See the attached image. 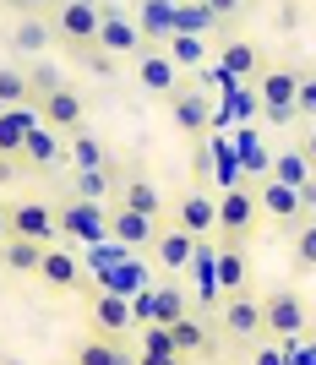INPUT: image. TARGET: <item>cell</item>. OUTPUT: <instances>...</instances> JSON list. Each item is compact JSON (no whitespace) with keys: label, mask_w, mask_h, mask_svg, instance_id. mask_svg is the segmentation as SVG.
Returning <instances> with one entry per match:
<instances>
[{"label":"cell","mask_w":316,"mask_h":365,"mask_svg":"<svg viewBox=\"0 0 316 365\" xmlns=\"http://www.w3.org/2000/svg\"><path fill=\"white\" fill-rule=\"evenodd\" d=\"M39 120H44L55 137H71V131H82V120H88V104H82L76 88H55L49 98H39Z\"/></svg>","instance_id":"obj_9"},{"label":"cell","mask_w":316,"mask_h":365,"mask_svg":"<svg viewBox=\"0 0 316 365\" xmlns=\"http://www.w3.org/2000/svg\"><path fill=\"white\" fill-rule=\"evenodd\" d=\"M49 38H55V28H49L39 11L22 16V22L11 28V49H16V55H39V49H49Z\"/></svg>","instance_id":"obj_24"},{"label":"cell","mask_w":316,"mask_h":365,"mask_svg":"<svg viewBox=\"0 0 316 365\" xmlns=\"http://www.w3.org/2000/svg\"><path fill=\"white\" fill-rule=\"evenodd\" d=\"M55 158H61V137L49 131L44 120L28 131V148H22V164L28 169H55Z\"/></svg>","instance_id":"obj_23"},{"label":"cell","mask_w":316,"mask_h":365,"mask_svg":"<svg viewBox=\"0 0 316 365\" xmlns=\"http://www.w3.org/2000/svg\"><path fill=\"white\" fill-rule=\"evenodd\" d=\"M6 213H11V235L16 240L55 245V235H61V218H55V207H49L44 197H22V202H11Z\"/></svg>","instance_id":"obj_7"},{"label":"cell","mask_w":316,"mask_h":365,"mask_svg":"<svg viewBox=\"0 0 316 365\" xmlns=\"http://www.w3.org/2000/svg\"><path fill=\"white\" fill-rule=\"evenodd\" d=\"M44 251L49 245H39V240H6L0 245V262H6V273H39V262H44Z\"/></svg>","instance_id":"obj_26"},{"label":"cell","mask_w":316,"mask_h":365,"mask_svg":"<svg viewBox=\"0 0 316 365\" xmlns=\"http://www.w3.org/2000/svg\"><path fill=\"white\" fill-rule=\"evenodd\" d=\"M208 28H218V16L208 11V0H175V33H202Z\"/></svg>","instance_id":"obj_30"},{"label":"cell","mask_w":316,"mask_h":365,"mask_svg":"<svg viewBox=\"0 0 316 365\" xmlns=\"http://www.w3.org/2000/svg\"><path fill=\"white\" fill-rule=\"evenodd\" d=\"M82 273H88V267H82V262H76L71 251H61V245H49V251H44V262H39V273H33V278H44L49 289L71 294V289H82Z\"/></svg>","instance_id":"obj_13"},{"label":"cell","mask_w":316,"mask_h":365,"mask_svg":"<svg viewBox=\"0 0 316 365\" xmlns=\"http://www.w3.org/2000/svg\"><path fill=\"white\" fill-rule=\"evenodd\" d=\"M11 240V213H6V207H0V245Z\"/></svg>","instance_id":"obj_49"},{"label":"cell","mask_w":316,"mask_h":365,"mask_svg":"<svg viewBox=\"0 0 316 365\" xmlns=\"http://www.w3.org/2000/svg\"><path fill=\"white\" fill-rule=\"evenodd\" d=\"M235 148H240V158H245V169H251V175H267V153H262V142H256L251 131H240V142H235Z\"/></svg>","instance_id":"obj_40"},{"label":"cell","mask_w":316,"mask_h":365,"mask_svg":"<svg viewBox=\"0 0 316 365\" xmlns=\"http://www.w3.org/2000/svg\"><path fill=\"white\" fill-rule=\"evenodd\" d=\"M295 197H300V213H305V218H316V175H311L305 185H295Z\"/></svg>","instance_id":"obj_44"},{"label":"cell","mask_w":316,"mask_h":365,"mask_svg":"<svg viewBox=\"0 0 316 365\" xmlns=\"http://www.w3.org/2000/svg\"><path fill=\"white\" fill-rule=\"evenodd\" d=\"M256 218H262V197H256L251 185H229L224 197H218V240L245 245L256 235Z\"/></svg>","instance_id":"obj_2"},{"label":"cell","mask_w":316,"mask_h":365,"mask_svg":"<svg viewBox=\"0 0 316 365\" xmlns=\"http://www.w3.org/2000/svg\"><path fill=\"white\" fill-rule=\"evenodd\" d=\"M6 6H11V11H22V16H33V11H49L55 0H6Z\"/></svg>","instance_id":"obj_45"},{"label":"cell","mask_w":316,"mask_h":365,"mask_svg":"<svg viewBox=\"0 0 316 365\" xmlns=\"http://www.w3.org/2000/svg\"><path fill=\"white\" fill-rule=\"evenodd\" d=\"M82 294H88V333H98V338H121V333H131L136 327V317H131V300L126 294H115V289H104V284H82Z\"/></svg>","instance_id":"obj_5"},{"label":"cell","mask_w":316,"mask_h":365,"mask_svg":"<svg viewBox=\"0 0 316 365\" xmlns=\"http://www.w3.org/2000/svg\"><path fill=\"white\" fill-rule=\"evenodd\" d=\"M66 365H71V360H66Z\"/></svg>","instance_id":"obj_52"},{"label":"cell","mask_w":316,"mask_h":365,"mask_svg":"<svg viewBox=\"0 0 316 365\" xmlns=\"http://www.w3.org/2000/svg\"><path fill=\"white\" fill-rule=\"evenodd\" d=\"M136 333H142V354H175L164 322H148V327H136Z\"/></svg>","instance_id":"obj_39"},{"label":"cell","mask_w":316,"mask_h":365,"mask_svg":"<svg viewBox=\"0 0 316 365\" xmlns=\"http://www.w3.org/2000/svg\"><path fill=\"white\" fill-rule=\"evenodd\" d=\"M55 218H61V235H66V240H82V245H104V240H109V213H104V202L61 197V202H55Z\"/></svg>","instance_id":"obj_4"},{"label":"cell","mask_w":316,"mask_h":365,"mask_svg":"<svg viewBox=\"0 0 316 365\" xmlns=\"http://www.w3.org/2000/svg\"><path fill=\"white\" fill-rule=\"evenodd\" d=\"M66 153H71V164H76V169H104V164H109L104 142L93 137L88 125H82V131H71V137H66Z\"/></svg>","instance_id":"obj_29"},{"label":"cell","mask_w":316,"mask_h":365,"mask_svg":"<svg viewBox=\"0 0 316 365\" xmlns=\"http://www.w3.org/2000/svg\"><path fill=\"white\" fill-rule=\"evenodd\" d=\"M213 185H224V191H229V185H245V180H240V164L229 158L224 142H213Z\"/></svg>","instance_id":"obj_36"},{"label":"cell","mask_w":316,"mask_h":365,"mask_svg":"<svg viewBox=\"0 0 316 365\" xmlns=\"http://www.w3.org/2000/svg\"><path fill=\"white\" fill-rule=\"evenodd\" d=\"M169 120L180 125L185 137H208L213 131V98L196 88H175L169 93Z\"/></svg>","instance_id":"obj_10"},{"label":"cell","mask_w":316,"mask_h":365,"mask_svg":"<svg viewBox=\"0 0 316 365\" xmlns=\"http://www.w3.org/2000/svg\"><path fill=\"white\" fill-rule=\"evenodd\" d=\"M142 38L148 44L175 38V0H142Z\"/></svg>","instance_id":"obj_22"},{"label":"cell","mask_w":316,"mask_h":365,"mask_svg":"<svg viewBox=\"0 0 316 365\" xmlns=\"http://www.w3.org/2000/svg\"><path fill=\"white\" fill-rule=\"evenodd\" d=\"M295 262H300L305 273H316V218H305L295 229Z\"/></svg>","instance_id":"obj_38"},{"label":"cell","mask_w":316,"mask_h":365,"mask_svg":"<svg viewBox=\"0 0 316 365\" xmlns=\"http://www.w3.org/2000/svg\"><path fill=\"white\" fill-rule=\"evenodd\" d=\"M251 365H289V354H284V344H262Z\"/></svg>","instance_id":"obj_43"},{"label":"cell","mask_w":316,"mask_h":365,"mask_svg":"<svg viewBox=\"0 0 316 365\" xmlns=\"http://www.w3.org/2000/svg\"><path fill=\"white\" fill-rule=\"evenodd\" d=\"M109 185H115L109 164H104V169H76V180H71V191H66V197H82V202H104V197H109Z\"/></svg>","instance_id":"obj_32"},{"label":"cell","mask_w":316,"mask_h":365,"mask_svg":"<svg viewBox=\"0 0 316 365\" xmlns=\"http://www.w3.org/2000/svg\"><path fill=\"white\" fill-rule=\"evenodd\" d=\"M316 169H311V158H305L300 148H289V153H278L267 164V180H278V185H305Z\"/></svg>","instance_id":"obj_28"},{"label":"cell","mask_w":316,"mask_h":365,"mask_svg":"<svg viewBox=\"0 0 316 365\" xmlns=\"http://www.w3.org/2000/svg\"><path fill=\"white\" fill-rule=\"evenodd\" d=\"M121 207H131V213H153L164 218V197H158V185L142 180V175H131V180L121 185Z\"/></svg>","instance_id":"obj_25"},{"label":"cell","mask_w":316,"mask_h":365,"mask_svg":"<svg viewBox=\"0 0 316 365\" xmlns=\"http://www.w3.org/2000/svg\"><path fill=\"white\" fill-rule=\"evenodd\" d=\"M196 257V235L185 229H158V240H153V262L164 267V273H185Z\"/></svg>","instance_id":"obj_15"},{"label":"cell","mask_w":316,"mask_h":365,"mask_svg":"<svg viewBox=\"0 0 316 365\" xmlns=\"http://www.w3.org/2000/svg\"><path fill=\"white\" fill-rule=\"evenodd\" d=\"M300 153L311 158V169H316V120H311V131H305V142H300Z\"/></svg>","instance_id":"obj_48"},{"label":"cell","mask_w":316,"mask_h":365,"mask_svg":"<svg viewBox=\"0 0 316 365\" xmlns=\"http://www.w3.org/2000/svg\"><path fill=\"white\" fill-rule=\"evenodd\" d=\"M262 322H267L272 344H295V338L311 333V305H305L295 289H272L267 300H262Z\"/></svg>","instance_id":"obj_1"},{"label":"cell","mask_w":316,"mask_h":365,"mask_svg":"<svg viewBox=\"0 0 316 365\" xmlns=\"http://www.w3.org/2000/svg\"><path fill=\"white\" fill-rule=\"evenodd\" d=\"M153 294H158V311H153V322H164V327H169V322H180V317H185V289H180V284H158Z\"/></svg>","instance_id":"obj_34"},{"label":"cell","mask_w":316,"mask_h":365,"mask_svg":"<svg viewBox=\"0 0 316 365\" xmlns=\"http://www.w3.org/2000/svg\"><path fill=\"white\" fill-rule=\"evenodd\" d=\"M109 240H121V245H153L158 240V218L153 213H131V207H115L109 213Z\"/></svg>","instance_id":"obj_14"},{"label":"cell","mask_w":316,"mask_h":365,"mask_svg":"<svg viewBox=\"0 0 316 365\" xmlns=\"http://www.w3.org/2000/svg\"><path fill=\"white\" fill-rule=\"evenodd\" d=\"M164 49H169L175 66H202V38H196V33H175Z\"/></svg>","instance_id":"obj_37"},{"label":"cell","mask_w":316,"mask_h":365,"mask_svg":"<svg viewBox=\"0 0 316 365\" xmlns=\"http://www.w3.org/2000/svg\"><path fill=\"white\" fill-rule=\"evenodd\" d=\"M153 311H158V294H153V289L131 294V317H136V327H148V322H153Z\"/></svg>","instance_id":"obj_42"},{"label":"cell","mask_w":316,"mask_h":365,"mask_svg":"<svg viewBox=\"0 0 316 365\" xmlns=\"http://www.w3.org/2000/svg\"><path fill=\"white\" fill-rule=\"evenodd\" d=\"M295 115L316 120V76H300V98H295Z\"/></svg>","instance_id":"obj_41"},{"label":"cell","mask_w":316,"mask_h":365,"mask_svg":"<svg viewBox=\"0 0 316 365\" xmlns=\"http://www.w3.org/2000/svg\"><path fill=\"white\" fill-rule=\"evenodd\" d=\"M136 365H185L180 354H136Z\"/></svg>","instance_id":"obj_47"},{"label":"cell","mask_w":316,"mask_h":365,"mask_svg":"<svg viewBox=\"0 0 316 365\" xmlns=\"http://www.w3.org/2000/svg\"><path fill=\"white\" fill-rule=\"evenodd\" d=\"M208 11H213V16H218V22H229V16L240 11V0H208Z\"/></svg>","instance_id":"obj_46"},{"label":"cell","mask_w":316,"mask_h":365,"mask_svg":"<svg viewBox=\"0 0 316 365\" xmlns=\"http://www.w3.org/2000/svg\"><path fill=\"white\" fill-rule=\"evenodd\" d=\"M175 229H185V235H196V240L218 235V197H208L202 185L185 191V197L175 202Z\"/></svg>","instance_id":"obj_11"},{"label":"cell","mask_w":316,"mask_h":365,"mask_svg":"<svg viewBox=\"0 0 316 365\" xmlns=\"http://www.w3.org/2000/svg\"><path fill=\"white\" fill-rule=\"evenodd\" d=\"M33 125H39V115H33L28 104L22 109H0V158H22Z\"/></svg>","instance_id":"obj_19"},{"label":"cell","mask_w":316,"mask_h":365,"mask_svg":"<svg viewBox=\"0 0 316 365\" xmlns=\"http://www.w3.org/2000/svg\"><path fill=\"white\" fill-rule=\"evenodd\" d=\"M136 76H142V88L158 93V98H169V93L180 88V66L169 61V55H158V49H142V55H136Z\"/></svg>","instance_id":"obj_16"},{"label":"cell","mask_w":316,"mask_h":365,"mask_svg":"<svg viewBox=\"0 0 316 365\" xmlns=\"http://www.w3.org/2000/svg\"><path fill=\"white\" fill-rule=\"evenodd\" d=\"M16 164H22V158H0V180H11V175H16Z\"/></svg>","instance_id":"obj_50"},{"label":"cell","mask_w":316,"mask_h":365,"mask_svg":"<svg viewBox=\"0 0 316 365\" xmlns=\"http://www.w3.org/2000/svg\"><path fill=\"white\" fill-rule=\"evenodd\" d=\"M245 284H251V267H245V245L218 240V289H224V294H245Z\"/></svg>","instance_id":"obj_21"},{"label":"cell","mask_w":316,"mask_h":365,"mask_svg":"<svg viewBox=\"0 0 316 365\" xmlns=\"http://www.w3.org/2000/svg\"><path fill=\"white\" fill-rule=\"evenodd\" d=\"M104 289H115V294H126V300H131V294H142V289H148V273H142V267H136V262L126 257L121 267H109V273H104Z\"/></svg>","instance_id":"obj_33"},{"label":"cell","mask_w":316,"mask_h":365,"mask_svg":"<svg viewBox=\"0 0 316 365\" xmlns=\"http://www.w3.org/2000/svg\"><path fill=\"white\" fill-rule=\"evenodd\" d=\"M71 365H136V354L126 349L121 338H98V333H88L82 344H76Z\"/></svg>","instance_id":"obj_18"},{"label":"cell","mask_w":316,"mask_h":365,"mask_svg":"<svg viewBox=\"0 0 316 365\" xmlns=\"http://www.w3.org/2000/svg\"><path fill=\"white\" fill-rule=\"evenodd\" d=\"M98 6L93 0H55V38L71 49H98Z\"/></svg>","instance_id":"obj_6"},{"label":"cell","mask_w":316,"mask_h":365,"mask_svg":"<svg viewBox=\"0 0 316 365\" xmlns=\"http://www.w3.org/2000/svg\"><path fill=\"white\" fill-rule=\"evenodd\" d=\"M131 257V245L121 240H104V245H88V267L93 273H109V267H121V262Z\"/></svg>","instance_id":"obj_35"},{"label":"cell","mask_w":316,"mask_h":365,"mask_svg":"<svg viewBox=\"0 0 316 365\" xmlns=\"http://www.w3.org/2000/svg\"><path fill=\"white\" fill-rule=\"evenodd\" d=\"M311 317H316V311H311Z\"/></svg>","instance_id":"obj_51"},{"label":"cell","mask_w":316,"mask_h":365,"mask_svg":"<svg viewBox=\"0 0 316 365\" xmlns=\"http://www.w3.org/2000/svg\"><path fill=\"white\" fill-rule=\"evenodd\" d=\"M256 197H262V213H267L272 224H289V235H295V229L305 224V213H300V197H295V185H278V180H267L262 191H256Z\"/></svg>","instance_id":"obj_17"},{"label":"cell","mask_w":316,"mask_h":365,"mask_svg":"<svg viewBox=\"0 0 316 365\" xmlns=\"http://www.w3.org/2000/svg\"><path fill=\"white\" fill-rule=\"evenodd\" d=\"M218 322H224V333L240 338V344L267 333V322H262V300H256L251 289H245V294H224V317H218Z\"/></svg>","instance_id":"obj_12"},{"label":"cell","mask_w":316,"mask_h":365,"mask_svg":"<svg viewBox=\"0 0 316 365\" xmlns=\"http://www.w3.org/2000/svg\"><path fill=\"white\" fill-rule=\"evenodd\" d=\"M169 344H175V354H180V360H191V354L208 349V327H202V322L185 311L180 322H169Z\"/></svg>","instance_id":"obj_27"},{"label":"cell","mask_w":316,"mask_h":365,"mask_svg":"<svg viewBox=\"0 0 316 365\" xmlns=\"http://www.w3.org/2000/svg\"><path fill=\"white\" fill-rule=\"evenodd\" d=\"M98 11H104L98 16V49H104V55H131L136 61L142 49H153L148 38H142V28H136L121 6H98Z\"/></svg>","instance_id":"obj_8"},{"label":"cell","mask_w":316,"mask_h":365,"mask_svg":"<svg viewBox=\"0 0 316 365\" xmlns=\"http://www.w3.org/2000/svg\"><path fill=\"white\" fill-rule=\"evenodd\" d=\"M218 71L235 76V82H245V76L262 71V49H256L251 38H224V49H218Z\"/></svg>","instance_id":"obj_20"},{"label":"cell","mask_w":316,"mask_h":365,"mask_svg":"<svg viewBox=\"0 0 316 365\" xmlns=\"http://www.w3.org/2000/svg\"><path fill=\"white\" fill-rule=\"evenodd\" d=\"M22 104H33V82H28V71L0 66V109H22Z\"/></svg>","instance_id":"obj_31"},{"label":"cell","mask_w":316,"mask_h":365,"mask_svg":"<svg viewBox=\"0 0 316 365\" xmlns=\"http://www.w3.org/2000/svg\"><path fill=\"white\" fill-rule=\"evenodd\" d=\"M300 76H305V71H295V66H272V71H262V82H256V98H262V115H267L272 125L300 120V115H295Z\"/></svg>","instance_id":"obj_3"}]
</instances>
